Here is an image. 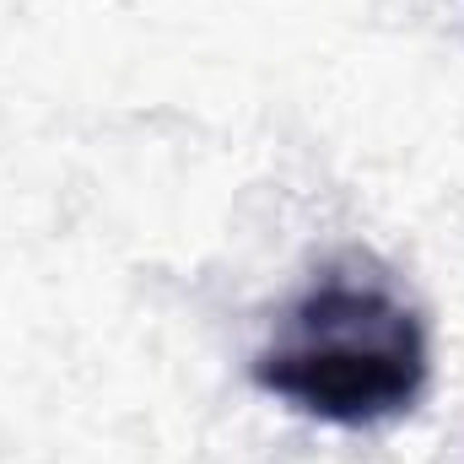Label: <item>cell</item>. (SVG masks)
Segmentation results:
<instances>
[{"label":"cell","mask_w":464,"mask_h":464,"mask_svg":"<svg viewBox=\"0 0 464 464\" xmlns=\"http://www.w3.org/2000/svg\"><path fill=\"white\" fill-rule=\"evenodd\" d=\"M254 389L324 427H383L421 405L432 335L411 292L372 254H335L286 303L270 346L254 356Z\"/></svg>","instance_id":"6da1fadb"}]
</instances>
